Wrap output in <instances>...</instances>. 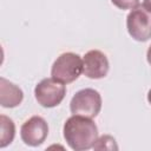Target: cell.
<instances>
[{
	"mask_svg": "<svg viewBox=\"0 0 151 151\" xmlns=\"http://www.w3.org/2000/svg\"><path fill=\"white\" fill-rule=\"evenodd\" d=\"M64 138L67 145L76 151L93 147L98 138V127L92 118L73 114L64 124Z\"/></svg>",
	"mask_w": 151,
	"mask_h": 151,
	"instance_id": "1",
	"label": "cell"
},
{
	"mask_svg": "<svg viewBox=\"0 0 151 151\" xmlns=\"http://www.w3.org/2000/svg\"><path fill=\"white\" fill-rule=\"evenodd\" d=\"M126 28L137 41H146L151 38V5L143 2L127 14Z\"/></svg>",
	"mask_w": 151,
	"mask_h": 151,
	"instance_id": "2",
	"label": "cell"
},
{
	"mask_svg": "<svg viewBox=\"0 0 151 151\" xmlns=\"http://www.w3.org/2000/svg\"><path fill=\"white\" fill-rule=\"evenodd\" d=\"M83 73V59L80 55L73 52H66L60 54L52 65L51 76L53 79L70 84L79 78Z\"/></svg>",
	"mask_w": 151,
	"mask_h": 151,
	"instance_id": "3",
	"label": "cell"
},
{
	"mask_svg": "<svg viewBox=\"0 0 151 151\" xmlns=\"http://www.w3.org/2000/svg\"><path fill=\"white\" fill-rule=\"evenodd\" d=\"M70 110L72 114L94 118L101 110V96L93 88L80 90L72 97Z\"/></svg>",
	"mask_w": 151,
	"mask_h": 151,
	"instance_id": "4",
	"label": "cell"
},
{
	"mask_svg": "<svg viewBox=\"0 0 151 151\" xmlns=\"http://www.w3.org/2000/svg\"><path fill=\"white\" fill-rule=\"evenodd\" d=\"M66 94V87L63 83L53 79L45 78L38 83L34 88V96L37 101L42 107H54L58 106Z\"/></svg>",
	"mask_w": 151,
	"mask_h": 151,
	"instance_id": "5",
	"label": "cell"
},
{
	"mask_svg": "<svg viewBox=\"0 0 151 151\" xmlns=\"http://www.w3.org/2000/svg\"><path fill=\"white\" fill-rule=\"evenodd\" d=\"M48 134V125L40 116H33L27 119L20 129V137L28 146L41 145Z\"/></svg>",
	"mask_w": 151,
	"mask_h": 151,
	"instance_id": "6",
	"label": "cell"
},
{
	"mask_svg": "<svg viewBox=\"0 0 151 151\" xmlns=\"http://www.w3.org/2000/svg\"><path fill=\"white\" fill-rule=\"evenodd\" d=\"M110 68L107 57L99 50H91L83 58V73L90 79L104 78Z\"/></svg>",
	"mask_w": 151,
	"mask_h": 151,
	"instance_id": "7",
	"label": "cell"
},
{
	"mask_svg": "<svg viewBox=\"0 0 151 151\" xmlns=\"http://www.w3.org/2000/svg\"><path fill=\"white\" fill-rule=\"evenodd\" d=\"M24 99L22 90L4 77L0 78V104L2 107L12 109L18 105Z\"/></svg>",
	"mask_w": 151,
	"mask_h": 151,
	"instance_id": "8",
	"label": "cell"
},
{
	"mask_svg": "<svg viewBox=\"0 0 151 151\" xmlns=\"http://www.w3.org/2000/svg\"><path fill=\"white\" fill-rule=\"evenodd\" d=\"M0 126H1L0 147L4 149L13 142L14 136H15V125L11 118H8L5 114H1L0 116Z\"/></svg>",
	"mask_w": 151,
	"mask_h": 151,
	"instance_id": "9",
	"label": "cell"
},
{
	"mask_svg": "<svg viewBox=\"0 0 151 151\" xmlns=\"http://www.w3.org/2000/svg\"><path fill=\"white\" fill-rule=\"evenodd\" d=\"M93 149L96 150H118V145L116 143V139L109 134H104L99 138H97Z\"/></svg>",
	"mask_w": 151,
	"mask_h": 151,
	"instance_id": "10",
	"label": "cell"
},
{
	"mask_svg": "<svg viewBox=\"0 0 151 151\" xmlns=\"http://www.w3.org/2000/svg\"><path fill=\"white\" fill-rule=\"evenodd\" d=\"M111 2L120 9H132L139 5V0H111Z\"/></svg>",
	"mask_w": 151,
	"mask_h": 151,
	"instance_id": "11",
	"label": "cell"
},
{
	"mask_svg": "<svg viewBox=\"0 0 151 151\" xmlns=\"http://www.w3.org/2000/svg\"><path fill=\"white\" fill-rule=\"evenodd\" d=\"M146 59H147V63L151 65V45H150L149 48H147V52H146Z\"/></svg>",
	"mask_w": 151,
	"mask_h": 151,
	"instance_id": "12",
	"label": "cell"
},
{
	"mask_svg": "<svg viewBox=\"0 0 151 151\" xmlns=\"http://www.w3.org/2000/svg\"><path fill=\"white\" fill-rule=\"evenodd\" d=\"M147 101L151 104V88H150V91L147 92Z\"/></svg>",
	"mask_w": 151,
	"mask_h": 151,
	"instance_id": "13",
	"label": "cell"
},
{
	"mask_svg": "<svg viewBox=\"0 0 151 151\" xmlns=\"http://www.w3.org/2000/svg\"><path fill=\"white\" fill-rule=\"evenodd\" d=\"M144 2H146V4H150V5H151V0H144Z\"/></svg>",
	"mask_w": 151,
	"mask_h": 151,
	"instance_id": "14",
	"label": "cell"
}]
</instances>
